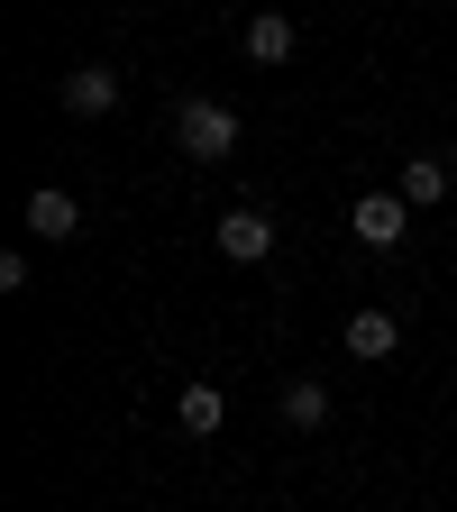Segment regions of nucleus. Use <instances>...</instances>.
Wrapping results in <instances>:
<instances>
[{
  "mask_svg": "<svg viewBox=\"0 0 457 512\" xmlns=\"http://www.w3.org/2000/svg\"><path fill=\"white\" fill-rule=\"evenodd\" d=\"M174 147H183L192 165H220V156L238 147V110H229V101H183V110H174Z\"/></svg>",
  "mask_w": 457,
  "mask_h": 512,
  "instance_id": "nucleus-1",
  "label": "nucleus"
},
{
  "mask_svg": "<svg viewBox=\"0 0 457 512\" xmlns=\"http://www.w3.org/2000/svg\"><path fill=\"white\" fill-rule=\"evenodd\" d=\"M412 202H403V192H357V202H348V229L366 238V247H403L412 238Z\"/></svg>",
  "mask_w": 457,
  "mask_h": 512,
  "instance_id": "nucleus-2",
  "label": "nucleus"
},
{
  "mask_svg": "<svg viewBox=\"0 0 457 512\" xmlns=\"http://www.w3.org/2000/svg\"><path fill=\"white\" fill-rule=\"evenodd\" d=\"M55 110H74V119H110V110H119V64H74V74L55 83Z\"/></svg>",
  "mask_w": 457,
  "mask_h": 512,
  "instance_id": "nucleus-3",
  "label": "nucleus"
},
{
  "mask_svg": "<svg viewBox=\"0 0 457 512\" xmlns=\"http://www.w3.org/2000/svg\"><path fill=\"white\" fill-rule=\"evenodd\" d=\"M19 220H28V238H46V247H64V238H74V229H83V202H74V192H64V183H37Z\"/></svg>",
  "mask_w": 457,
  "mask_h": 512,
  "instance_id": "nucleus-4",
  "label": "nucleus"
},
{
  "mask_svg": "<svg viewBox=\"0 0 457 512\" xmlns=\"http://www.w3.org/2000/svg\"><path fill=\"white\" fill-rule=\"evenodd\" d=\"M220 256H229V266H266V256H275V220L266 211H220Z\"/></svg>",
  "mask_w": 457,
  "mask_h": 512,
  "instance_id": "nucleus-5",
  "label": "nucleus"
},
{
  "mask_svg": "<svg viewBox=\"0 0 457 512\" xmlns=\"http://www.w3.org/2000/svg\"><path fill=\"white\" fill-rule=\"evenodd\" d=\"M448 183H457V165H448L439 147H412V156H403V183H394V192H403L412 211H439V202H448Z\"/></svg>",
  "mask_w": 457,
  "mask_h": 512,
  "instance_id": "nucleus-6",
  "label": "nucleus"
},
{
  "mask_svg": "<svg viewBox=\"0 0 457 512\" xmlns=\"http://www.w3.org/2000/svg\"><path fill=\"white\" fill-rule=\"evenodd\" d=\"M394 348H403V320H394V311H375V302H366V311H348V357L384 366Z\"/></svg>",
  "mask_w": 457,
  "mask_h": 512,
  "instance_id": "nucleus-7",
  "label": "nucleus"
},
{
  "mask_svg": "<svg viewBox=\"0 0 457 512\" xmlns=\"http://www.w3.org/2000/svg\"><path fill=\"white\" fill-rule=\"evenodd\" d=\"M293 46H302V28L284 10H256L247 19V64H293Z\"/></svg>",
  "mask_w": 457,
  "mask_h": 512,
  "instance_id": "nucleus-8",
  "label": "nucleus"
},
{
  "mask_svg": "<svg viewBox=\"0 0 457 512\" xmlns=\"http://www.w3.org/2000/svg\"><path fill=\"white\" fill-rule=\"evenodd\" d=\"M174 421H183L192 439H220V430H229V394H220V384H183Z\"/></svg>",
  "mask_w": 457,
  "mask_h": 512,
  "instance_id": "nucleus-9",
  "label": "nucleus"
},
{
  "mask_svg": "<svg viewBox=\"0 0 457 512\" xmlns=\"http://www.w3.org/2000/svg\"><path fill=\"white\" fill-rule=\"evenodd\" d=\"M284 421H293V430H330V384H311V375L284 384Z\"/></svg>",
  "mask_w": 457,
  "mask_h": 512,
  "instance_id": "nucleus-10",
  "label": "nucleus"
}]
</instances>
